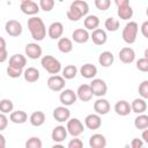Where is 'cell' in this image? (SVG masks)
Wrapping results in <instances>:
<instances>
[{
    "label": "cell",
    "mask_w": 148,
    "mask_h": 148,
    "mask_svg": "<svg viewBox=\"0 0 148 148\" xmlns=\"http://www.w3.org/2000/svg\"><path fill=\"white\" fill-rule=\"evenodd\" d=\"M28 25V30L31 35V37L34 38V40L36 42H40L45 38L46 36V27L43 22V20L38 16H31L30 18H28L27 22Z\"/></svg>",
    "instance_id": "1"
},
{
    "label": "cell",
    "mask_w": 148,
    "mask_h": 148,
    "mask_svg": "<svg viewBox=\"0 0 148 148\" xmlns=\"http://www.w3.org/2000/svg\"><path fill=\"white\" fill-rule=\"evenodd\" d=\"M88 12H89V6L84 0H74L71 3L66 15L69 21L77 22L83 16H87Z\"/></svg>",
    "instance_id": "2"
},
{
    "label": "cell",
    "mask_w": 148,
    "mask_h": 148,
    "mask_svg": "<svg viewBox=\"0 0 148 148\" xmlns=\"http://www.w3.org/2000/svg\"><path fill=\"white\" fill-rule=\"evenodd\" d=\"M138 31H139V25L136 22L134 21H130L125 24L123 32H121V37L123 40L126 44H133L136 40V36H138Z\"/></svg>",
    "instance_id": "3"
},
{
    "label": "cell",
    "mask_w": 148,
    "mask_h": 148,
    "mask_svg": "<svg viewBox=\"0 0 148 148\" xmlns=\"http://www.w3.org/2000/svg\"><path fill=\"white\" fill-rule=\"evenodd\" d=\"M40 65L47 73H50L52 75H56L60 71H62L60 61L52 56H43L40 59Z\"/></svg>",
    "instance_id": "4"
},
{
    "label": "cell",
    "mask_w": 148,
    "mask_h": 148,
    "mask_svg": "<svg viewBox=\"0 0 148 148\" xmlns=\"http://www.w3.org/2000/svg\"><path fill=\"white\" fill-rule=\"evenodd\" d=\"M47 87L50 90L52 91H61L62 89H65V84H66V79L62 76V75H51L49 79H47V82H46Z\"/></svg>",
    "instance_id": "5"
},
{
    "label": "cell",
    "mask_w": 148,
    "mask_h": 148,
    "mask_svg": "<svg viewBox=\"0 0 148 148\" xmlns=\"http://www.w3.org/2000/svg\"><path fill=\"white\" fill-rule=\"evenodd\" d=\"M66 127H67L68 134H71L73 138H74V136H79V135H81V134L83 133V131H84L83 124H82L81 120L77 119V118H72V119L69 118V119L67 120V125H66Z\"/></svg>",
    "instance_id": "6"
},
{
    "label": "cell",
    "mask_w": 148,
    "mask_h": 148,
    "mask_svg": "<svg viewBox=\"0 0 148 148\" xmlns=\"http://www.w3.org/2000/svg\"><path fill=\"white\" fill-rule=\"evenodd\" d=\"M90 87H91V90H92L94 96L103 97L108 92V86H106L105 81L102 80V79H95V77L91 79Z\"/></svg>",
    "instance_id": "7"
},
{
    "label": "cell",
    "mask_w": 148,
    "mask_h": 148,
    "mask_svg": "<svg viewBox=\"0 0 148 148\" xmlns=\"http://www.w3.org/2000/svg\"><path fill=\"white\" fill-rule=\"evenodd\" d=\"M59 99H60V103L62 105H66V106H71L73 105L76 99H77V95L74 90L72 89H62L61 92H60V96H59Z\"/></svg>",
    "instance_id": "8"
},
{
    "label": "cell",
    "mask_w": 148,
    "mask_h": 148,
    "mask_svg": "<svg viewBox=\"0 0 148 148\" xmlns=\"http://www.w3.org/2000/svg\"><path fill=\"white\" fill-rule=\"evenodd\" d=\"M5 30H6V32L9 36H12V37H18L22 34L23 28H22V24L18 21H16V20H9L5 24Z\"/></svg>",
    "instance_id": "9"
},
{
    "label": "cell",
    "mask_w": 148,
    "mask_h": 148,
    "mask_svg": "<svg viewBox=\"0 0 148 148\" xmlns=\"http://www.w3.org/2000/svg\"><path fill=\"white\" fill-rule=\"evenodd\" d=\"M24 52H25V56L29 58V59H32V60H36V59H39L42 57V53H43V50L40 47L39 44L37 43H28L25 45V49H24Z\"/></svg>",
    "instance_id": "10"
},
{
    "label": "cell",
    "mask_w": 148,
    "mask_h": 148,
    "mask_svg": "<svg viewBox=\"0 0 148 148\" xmlns=\"http://www.w3.org/2000/svg\"><path fill=\"white\" fill-rule=\"evenodd\" d=\"M52 116L58 123H65L71 118V111L66 105H60L53 110Z\"/></svg>",
    "instance_id": "11"
},
{
    "label": "cell",
    "mask_w": 148,
    "mask_h": 148,
    "mask_svg": "<svg viewBox=\"0 0 148 148\" xmlns=\"http://www.w3.org/2000/svg\"><path fill=\"white\" fill-rule=\"evenodd\" d=\"M64 34V25L61 22H52L47 28V35L51 39H59L62 37Z\"/></svg>",
    "instance_id": "12"
},
{
    "label": "cell",
    "mask_w": 148,
    "mask_h": 148,
    "mask_svg": "<svg viewBox=\"0 0 148 148\" xmlns=\"http://www.w3.org/2000/svg\"><path fill=\"white\" fill-rule=\"evenodd\" d=\"M20 9L23 14L25 15H30V16H35L36 14L39 13L40 7L39 5H37L35 1H25V2H21L20 5Z\"/></svg>",
    "instance_id": "13"
},
{
    "label": "cell",
    "mask_w": 148,
    "mask_h": 148,
    "mask_svg": "<svg viewBox=\"0 0 148 148\" xmlns=\"http://www.w3.org/2000/svg\"><path fill=\"white\" fill-rule=\"evenodd\" d=\"M111 106H110V103L108 99L103 98V97H98L95 102H94V111L101 116H104V114H108L109 111H110Z\"/></svg>",
    "instance_id": "14"
},
{
    "label": "cell",
    "mask_w": 148,
    "mask_h": 148,
    "mask_svg": "<svg viewBox=\"0 0 148 148\" xmlns=\"http://www.w3.org/2000/svg\"><path fill=\"white\" fill-rule=\"evenodd\" d=\"M84 125L88 130H98L102 126V118L98 113H90L84 118Z\"/></svg>",
    "instance_id": "15"
},
{
    "label": "cell",
    "mask_w": 148,
    "mask_h": 148,
    "mask_svg": "<svg viewBox=\"0 0 148 148\" xmlns=\"http://www.w3.org/2000/svg\"><path fill=\"white\" fill-rule=\"evenodd\" d=\"M76 95H77V98L82 102H89L94 96L90 84H87V83H83L77 88Z\"/></svg>",
    "instance_id": "16"
},
{
    "label": "cell",
    "mask_w": 148,
    "mask_h": 148,
    "mask_svg": "<svg viewBox=\"0 0 148 148\" xmlns=\"http://www.w3.org/2000/svg\"><path fill=\"white\" fill-rule=\"evenodd\" d=\"M72 39L77 44H84L90 39V35H89V32H88V30L86 28L84 29L79 28V29H75L73 31Z\"/></svg>",
    "instance_id": "17"
},
{
    "label": "cell",
    "mask_w": 148,
    "mask_h": 148,
    "mask_svg": "<svg viewBox=\"0 0 148 148\" xmlns=\"http://www.w3.org/2000/svg\"><path fill=\"white\" fill-rule=\"evenodd\" d=\"M114 112L118 114V116H121V117H125V116H128L131 112H132V106L131 104L125 101V99H120L118 101L116 104H114Z\"/></svg>",
    "instance_id": "18"
},
{
    "label": "cell",
    "mask_w": 148,
    "mask_h": 148,
    "mask_svg": "<svg viewBox=\"0 0 148 148\" xmlns=\"http://www.w3.org/2000/svg\"><path fill=\"white\" fill-rule=\"evenodd\" d=\"M67 134H68V131H67V127L62 126V125H58L56 126L53 130H52V133H51V138L54 142H59L61 143L66 138H67Z\"/></svg>",
    "instance_id": "19"
},
{
    "label": "cell",
    "mask_w": 148,
    "mask_h": 148,
    "mask_svg": "<svg viewBox=\"0 0 148 148\" xmlns=\"http://www.w3.org/2000/svg\"><path fill=\"white\" fill-rule=\"evenodd\" d=\"M90 38L95 45H104L108 40V35H106L105 30L97 28V29L92 30V32L90 34Z\"/></svg>",
    "instance_id": "20"
},
{
    "label": "cell",
    "mask_w": 148,
    "mask_h": 148,
    "mask_svg": "<svg viewBox=\"0 0 148 148\" xmlns=\"http://www.w3.org/2000/svg\"><path fill=\"white\" fill-rule=\"evenodd\" d=\"M119 59L124 64H132L135 60V52L132 47L125 46L119 51Z\"/></svg>",
    "instance_id": "21"
},
{
    "label": "cell",
    "mask_w": 148,
    "mask_h": 148,
    "mask_svg": "<svg viewBox=\"0 0 148 148\" xmlns=\"http://www.w3.org/2000/svg\"><path fill=\"white\" fill-rule=\"evenodd\" d=\"M89 146L91 148H104L106 146V139L101 133H95L89 138Z\"/></svg>",
    "instance_id": "22"
},
{
    "label": "cell",
    "mask_w": 148,
    "mask_h": 148,
    "mask_svg": "<svg viewBox=\"0 0 148 148\" xmlns=\"http://www.w3.org/2000/svg\"><path fill=\"white\" fill-rule=\"evenodd\" d=\"M80 74L84 79H94L97 75V67L92 64H84L80 68Z\"/></svg>",
    "instance_id": "23"
},
{
    "label": "cell",
    "mask_w": 148,
    "mask_h": 148,
    "mask_svg": "<svg viewBox=\"0 0 148 148\" xmlns=\"http://www.w3.org/2000/svg\"><path fill=\"white\" fill-rule=\"evenodd\" d=\"M114 61V56L110 51H103L98 56V64L102 67H110Z\"/></svg>",
    "instance_id": "24"
},
{
    "label": "cell",
    "mask_w": 148,
    "mask_h": 148,
    "mask_svg": "<svg viewBox=\"0 0 148 148\" xmlns=\"http://www.w3.org/2000/svg\"><path fill=\"white\" fill-rule=\"evenodd\" d=\"M39 76H40V73H39V71H38L37 68H35V67H28V68H25L24 72H23V77H24V80H25L27 82H30V83L38 81V80H39Z\"/></svg>",
    "instance_id": "25"
},
{
    "label": "cell",
    "mask_w": 148,
    "mask_h": 148,
    "mask_svg": "<svg viewBox=\"0 0 148 148\" xmlns=\"http://www.w3.org/2000/svg\"><path fill=\"white\" fill-rule=\"evenodd\" d=\"M131 106H132V112H135L136 114H140V113H143L147 109V103L145 101V98L142 97H138V98H134L131 103Z\"/></svg>",
    "instance_id": "26"
},
{
    "label": "cell",
    "mask_w": 148,
    "mask_h": 148,
    "mask_svg": "<svg viewBox=\"0 0 148 148\" xmlns=\"http://www.w3.org/2000/svg\"><path fill=\"white\" fill-rule=\"evenodd\" d=\"M9 120L14 124H24L28 120V114L25 111L22 110H17V111H13L9 114Z\"/></svg>",
    "instance_id": "27"
},
{
    "label": "cell",
    "mask_w": 148,
    "mask_h": 148,
    "mask_svg": "<svg viewBox=\"0 0 148 148\" xmlns=\"http://www.w3.org/2000/svg\"><path fill=\"white\" fill-rule=\"evenodd\" d=\"M58 50L61 53H69L73 50V42L72 39L67 38V37H61L58 39Z\"/></svg>",
    "instance_id": "28"
},
{
    "label": "cell",
    "mask_w": 148,
    "mask_h": 148,
    "mask_svg": "<svg viewBox=\"0 0 148 148\" xmlns=\"http://www.w3.org/2000/svg\"><path fill=\"white\" fill-rule=\"evenodd\" d=\"M29 121L32 126L35 127H39L45 123V113L43 111H35L30 114L29 117Z\"/></svg>",
    "instance_id": "29"
},
{
    "label": "cell",
    "mask_w": 148,
    "mask_h": 148,
    "mask_svg": "<svg viewBox=\"0 0 148 148\" xmlns=\"http://www.w3.org/2000/svg\"><path fill=\"white\" fill-rule=\"evenodd\" d=\"M9 65L24 69V67L27 65V58H25V56H23L21 53H15L9 58Z\"/></svg>",
    "instance_id": "30"
},
{
    "label": "cell",
    "mask_w": 148,
    "mask_h": 148,
    "mask_svg": "<svg viewBox=\"0 0 148 148\" xmlns=\"http://www.w3.org/2000/svg\"><path fill=\"white\" fill-rule=\"evenodd\" d=\"M83 25L87 30H95L99 25V18L96 15H87L83 20Z\"/></svg>",
    "instance_id": "31"
},
{
    "label": "cell",
    "mask_w": 148,
    "mask_h": 148,
    "mask_svg": "<svg viewBox=\"0 0 148 148\" xmlns=\"http://www.w3.org/2000/svg\"><path fill=\"white\" fill-rule=\"evenodd\" d=\"M117 14H118V17L120 20H124V21H127L130 18L133 17V8L127 5V6H123V7H118V10H117Z\"/></svg>",
    "instance_id": "32"
},
{
    "label": "cell",
    "mask_w": 148,
    "mask_h": 148,
    "mask_svg": "<svg viewBox=\"0 0 148 148\" xmlns=\"http://www.w3.org/2000/svg\"><path fill=\"white\" fill-rule=\"evenodd\" d=\"M134 126L138 130H146L148 128V116L140 113L138 117L134 119Z\"/></svg>",
    "instance_id": "33"
},
{
    "label": "cell",
    "mask_w": 148,
    "mask_h": 148,
    "mask_svg": "<svg viewBox=\"0 0 148 148\" xmlns=\"http://www.w3.org/2000/svg\"><path fill=\"white\" fill-rule=\"evenodd\" d=\"M119 25H120L119 20L116 18V17H112V16L108 17V18L105 20V22H104V27H105V29H106L108 31H111V32L117 31V30L119 29Z\"/></svg>",
    "instance_id": "34"
},
{
    "label": "cell",
    "mask_w": 148,
    "mask_h": 148,
    "mask_svg": "<svg viewBox=\"0 0 148 148\" xmlns=\"http://www.w3.org/2000/svg\"><path fill=\"white\" fill-rule=\"evenodd\" d=\"M77 74V68L75 65H67L65 68H62V76L66 80H72L76 76Z\"/></svg>",
    "instance_id": "35"
},
{
    "label": "cell",
    "mask_w": 148,
    "mask_h": 148,
    "mask_svg": "<svg viewBox=\"0 0 148 148\" xmlns=\"http://www.w3.org/2000/svg\"><path fill=\"white\" fill-rule=\"evenodd\" d=\"M13 109H14V104L10 99L3 98L0 101V111L2 113H10L13 112Z\"/></svg>",
    "instance_id": "36"
},
{
    "label": "cell",
    "mask_w": 148,
    "mask_h": 148,
    "mask_svg": "<svg viewBox=\"0 0 148 148\" xmlns=\"http://www.w3.org/2000/svg\"><path fill=\"white\" fill-rule=\"evenodd\" d=\"M6 71H7V75L9 77H13V79L20 77L21 75H23V72H24L22 68H18V67H15V66H12V65H8Z\"/></svg>",
    "instance_id": "37"
},
{
    "label": "cell",
    "mask_w": 148,
    "mask_h": 148,
    "mask_svg": "<svg viewBox=\"0 0 148 148\" xmlns=\"http://www.w3.org/2000/svg\"><path fill=\"white\" fill-rule=\"evenodd\" d=\"M43 142L38 136H31L25 142V148H42Z\"/></svg>",
    "instance_id": "38"
},
{
    "label": "cell",
    "mask_w": 148,
    "mask_h": 148,
    "mask_svg": "<svg viewBox=\"0 0 148 148\" xmlns=\"http://www.w3.org/2000/svg\"><path fill=\"white\" fill-rule=\"evenodd\" d=\"M54 0H39V7L44 12H51L54 7Z\"/></svg>",
    "instance_id": "39"
},
{
    "label": "cell",
    "mask_w": 148,
    "mask_h": 148,
    "mask_svg": "<svg viewBox=\"0 0 148 148\" xmlns=\"http://www.w3.org/2000/svg\"><path fill=\"white\" fill-rule=\"evenodd\" d=\"M95 6L98 10L105 12L111 6V0H95Z\"/></svg>",
    "instance_id": "40"
},
{
    "label": "cell",
    "mask_w": 148,
    "mask_h": 148,
    "mask_svg": "<svg viewBox=\"0 0 148 148\" xmlns=\"http://www.w3.org/2000/svg\"><path fill=\"white\" fill-rule=\"evenodd\" d=\"M139 95L142 98L148 99V80H143L139 84Z\"/></svg>",
    "instance_id": "41"
},
{
    "label": "cell",
    "mask_w": 148,
    "mask_h": 148,
    "mask_svg": "<svg viewBox=\"0 0 148 148\" xmlns=\"http://www.w3.org/2000/svg\"><path fill=\"white\" fill-rule=\"evenodd\" d=\"M136 68L140 71V72H148V59L147 58H140L139 60H136Z\"/></svg>",
    "instance_id": "42"
},
{
    "label": "cell",
    "mask_w": 148,
    "mask_h": 148,
    "mask_svg": "<svg viewBox=\"0 0 148 148\" xmlns=\"http://www.w3.org/2000/svg\"><path fill=\"white\" fill-rule=\"evenodd\" d=\"M67 147L68 148H82L83 147V142L80 139H77V136H74V139H72L68 142Z\"/></svg>",
    "instance_id": "43"
},
{
    "label": "cell",
    "mask_w": 148,
    "mask_h": 148,
    "mask_svg": "<svg viewBox=\"0 0 148 148\" xmlns=\"http://www.w3.org/2000/svg\"><path fill=\"white\" fill-rule=\"evenodd\" d=\"M145 145V141L142 139H138V138H134L132 141H131V147L132 148H142Z\"/></svg>",
    "instance_id": "44"
},
{
    "label": "cell",
    "mask_w": 148,
    "mask_h": 148,
    "mask_svg": "<svg viewBox=\"0 0 148 148\" xmlns=\"http://www.w3.org/2000/svg\"><path fill=\"white\" fill-rule=\"evenodd\" d=\"M8 125V118L6 117V113H2L0 114V131H3Z\"/></svg>",
    "instance_id": "45"
},
{
    "label": "cell",
    "mask_w": 148,
    "mask_h": 148,
    "mask_svg": "<svg viewBox=\"0 0 148 148\" xmlns=\"http://www.w3.org/2000/svg\"><path fill=\"white\" fill-rule=\"evenodd\" d=\"M140 29H141V34H142V36H143L145 38L148 39V21H145V22L141 24Z\"/></svg>",
    "instance_id": "46"
},
{
    "label": "cell",
    "mask_w": 148,
    "mask_h": 148,
    "mask_svg": "<svg viewBox=\"0 0 148 148\" xmlns=\"http://www.w3.org/2000/svg\"><path fill=\"white\" fill-rule=\"evenodd\" d=\"M114 3L117 7H123L130 5V0H114Z\"/></svg>",
    "instance_id": "47"
},
{
    "label": "cell",
    "mask_w": 148,
    "mask_h": 148,
    "mask_svg": "<svg viewBox=\"0 0 148 148\" xmlns=\"http://www.w3.org/2000/svg\"><path fill=\"white\" fill-rule=\"evenodd\" d=\"M7 56H8V53H7V49L1 50V51H0V62H5L6 59H7Z\"/></svg>",
    "instance_id": "48"
},
{
    "label": "cell",
    "mask_w": 148,
    "mask_h": 148,
    "mask_svg": "<svg viewBox=\"0 0 148 148\" xmlns=\"http://www.w3.org/2000/svg\"><path fill=\"white\" fill-rule=\"evenodd\" d=\"M141 138H142V140L145 141V143H147V145H148V128H146V130H143V131H142Z\"/></svg>",
    "instance_id": "49"
},
{
    "label": "cell",
    "mask_w": 148,
    "mask_h": 148,
    "mask_svg": "<svg viewBox=\"0 0 148 148\" xmlns=\"http://www.w3.org/2000/svg\"><path fill=\"white\" fill-rule=\"evenodd\" d=\"M0 141H1L0 147H1V148H5V136H3L2 134H0Z\"/></svg>",
    "instance_id": "50"
},
{
    "label": "cell",
    "mask_w": 148,
    "mask_h": 148,
    "mask_svg": "<svg viewBox=\"0 0 148 148\" xmlns=\"http://www.w3.org/2000/svg\"><path fill=\"white\" fill-rule=\"evenodd\" d=\"M143 56H145V58H147V59H148V47L145 50V53H143Z\"/></svg>",
    "instance_id": "51"
},
{
    "label": "cell",
    "mask_w": 148,
    "mask_h": 148,
    "mask_svg": "<svg viewBox=\"0 0 148 148\" xmlns=\"http://www.w3.org/2000/svg\"><path fill=\"white\" fill-rule=\"evenodd\" d=\"M21 2H25V1H31V0H20Z\"/></svg>",
    "instance_id": "52"
},
{
    "label": "cell",
    "mask_w": 148,
    "mask_h": 148,
    "mask_svg": "<svg viewBox=\"0 0 148 148\" xmlns=\"http://www.w3.org/2000/svg\"><path fill=\"white\" fill-rule=\"evenodd\" d=\"M146 15L148 16V7H147V9H146Z\"/></svg>",
    "instance_id": "53"
}]
</instances>
